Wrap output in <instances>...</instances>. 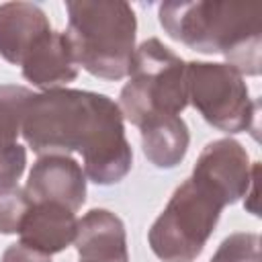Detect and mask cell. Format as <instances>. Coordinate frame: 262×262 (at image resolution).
<instances>
[{"label": "cell", "mask_w": 262, "mask_h": 262, "mask_svg": "<svg viewBox=\"0 0 262 262\" xmlns=\"http://www.w3.org/2000/svg\"><path fill=\"white\" fill-rule=\"evenodd\" d=\"M20 133L41 156L80 151L84 174L96 184L123 180L133 164L121 108L106 94L72 88L33 94Z\"/></svg>", "instance_id": "6da1fadb"}, {"label": "cell", "mask_w": 262, "mask_h": 262, "mask_svg": "<svg viewBox=\"0 0 262 262\" xmlns=\"http://www.w3.org/2000/svg\"><path fill=\"white\" fill-rule=\"evenodd\" d=\"M160 25L199 53H221L242 76L260 74L262 4L258 2H162Z\"/></svg>", "instance_id": "7a4b0ae2"}, {"label": "cell", "mask_w": 262, "mask_h": 262, "mask_svg": "<svg viewBox=\"0 0 262 262\" xmlns=\"http://www.w3.org/2000/svg\"><path fill=\"white\" fill-rule=\"evenodd\" d=\"M66 10V39L74 61L96 78H125L135 53L133 8L121 0H70Z\"/></svg>", "instance_id": "3957f363"}, {"label": "cell", "mask_w": 262, "mask_h": 262, "mask_svg": "<svg viewBox=\"0 0 262 262\" xmlns=\"http://www.w3.org/2000/svg\"><path fill=\"white\" fill-rule=\"evenodd\" d=\"M127 76L119 108L129 123L143 127L160 117H180L186 108V61L160 39L151 37L135 49Z\"/></svg>", "instance_id": "277c9868"}, {"label": "cell", "mask_w": 262, "mask_h": 262, "mask_svg": "<svg viewBox=\"0 0 262 262\" xmlns=\"http://www.w3.org/2000/svg\"><path fill=\"white\" fill-rule=\"evenodd\" d=\"M225 203L207 184L186 178L147 233L151 252L164 262H194L211 237Z\"/></svg>", "instance_id": "5b68a950"}, {"label": "cell", "mask_w": 262, "mask_h": 262, "mask_svg": "<svg viewBox=\"0 0 262 262\" xmlns=\"http://www.w3.org/2000/svg\"><path fill=\"white\" fill-rule=\"evenodd\" d=\"M188 100L203 119L219 131L254 129L258 102L252 100L244 76L229 63L186 61Z\"/></svg>", "instance_id": "8992f818"}, {"label": "cell", "mask_w": 262, "mask_h": 262, "mask_svg": "<svg viewBox=\"0 0 262 262\" xmlns=\"http://www.w3.org/2000/svg\"><path fill=\"white\" fill-rule=\"evenodd\" d=\"M256 172L258 164H250L246 147L225 137L205 145L192 168V178L207 184L225 205H233L248 192Z\"/></svg>", "instance_id": "52a82bcc"}, {"label": "cell", "mask_w": 262, "mask_h": 262, "mask_svg": "<svg viewBox=\"0 0 262 262\" xmlns=\"http://www.w3.org/2000/svg\"><path fill=\"white\" fill-rule=\"evenodd\" d=\"M25 190L33 203H57L76 213L86 201V174L74 158L45 154L33 164Z\"/></svg>", "instance_id": "ba28073f"}, {"label": "cell", "mask_w": 262, "mask_h": 262, "mask_svg": "<svg viewBox=\"0 0 262 262\" xmlns=\"http://www.w3.org/2000/svg\"><path fill=\"white\" fill-rule=\"evenodd\" d=\"M53 29L41 6L33 2L0 4V55L20 66L31 49Z\"/></svg>", "instance_id": "9c48e42d"}, {"label": "cell", "mask_w": 262, "mask_h": 262, "mask_svg": "<svg viewBox=\"0 0 262 262\" xmlns=\"http://www.w3.org/2000/svg\"><path fill=\"white\" fill-rule=\"evenodd\" d=\"M74 244L82 262H129L125 225L106 209H92L78 221Z\"/></svg>", "instance_id": "30bf717a"}, {"label": "cell", "mask_w": 262, "mask_h": 262, "mask_svg": "<svg viewBox=\"0 0 262 262\" xmlns=\"http://www.w3.org/2000/svg\"><path fill=\"white\" fill-rule=\"evenodd\" d=\"M74 211L57 203H33L20 223V244L45 256L66 250L76 237Z\"/></svg>", "instance_id": "8fae6325"}, {"label": "cell", "mask_w": 262, "mask_h": 262, "mask_svg": "<svg viewBox=\"0 0 262 262\" xmlns=\"http://www.w3.org/2000/svg\"><path fill=\"white\" fill-rule=\"evenodd\" d=\"M25 80L45 90L61 88L76 80L78 63L74 61L66 33L51 31L45 35L20 63Z\"/></svg>", "instance_id": "7c38bea8"}, {"label": "cell", "mask_w": 262, "mask_h": 262, "mask_svg": "<svg viewBox=\"0 0 262 262\" xmlns=\"http://www.w3.org/2000/svg\"><path fill=\"white\" fill-rule=\"evenodd\" d=\"M139 131L143 154L156 168L170 170L184 160L190 141L184 119L160 117L139 127Z\"/></svg>", "instance_id": "4fadbf2b"}, {"label": "cell", "mask_w": 262, "mask_h": 262, "mask_svg": "<svg viewBox=\"0 0 262 262\" xmlns=\"http://www.w3.org/2000/svg\"><path fill=\"white\" fill-rule=\"evenodd\" d=\"M35 92L16 84L0 86V145L16 143L23 129L27 104Z\"/></svg>", "instance_id": "5bb4252c"}, {"label": "cell", "mask_w": 262, "mask_h": 262, "mask_svg": "<svg viewBox=\"0 0 262 262\" xmlns=\"http://www.w3.org/2000/svg\"><path fill=\"white\" fill-rule=\"evenodd\" d=\"M31 207L33 201L25 188H0V233H18L20 223Z\"/></svg>", "instance_id": "9a60e30c"}, {"label": "cell", "mask_w": 262, "mask_h": 262, "mask_svg": "<svg viewBox=\"0 0 262 262\" xmlns=\"http://www.w3.org/2000/svg\"><path fill=\"white\" fill-rule=\"evenodd\" d=\"M211 262H262L258 233H231L221 242Z\"/></svg>", "instance_id": "2e32d148"}, {"label": "cell", "mask_w": 262, "mask_h": 262, "mask_svg": "<svg viewBox=\"0 0 262 262\" xmlns=\"http://www.w3.org/2000/svg\"><path fill=\"white\" fill-rule=\"evenodd\" d=\"M27 166V149L18 143L0 145V188L14 186Z\"/></svg>", "instance_id": "e0dca14e"}, {"label": "cell", "mask_w": 262, "mask_h": 262, "mask_svg": "<svg viewBox=\"0 0 262 262\" xmlns=\"http://www.w3.org/2000/svg\"><path fill=\"white\" fill-rule=\"evenodd\" d=\"M2 262H51V260H49V256L35 252V250H31L18 242V244H12L4 250Z\"/></svg>", "instance_id": "ac0fdd59"}]
</instances>
